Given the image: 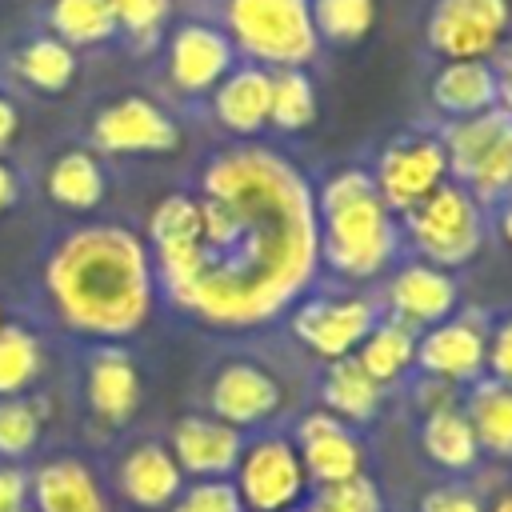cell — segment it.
Wrapping results in <instances>:
<instances>
[{"label": "cell", "mask_w": 512, "mask_h": 512, "mask_svg": "<svg viewBox=\"0 0 512 512\" xmlns=\"http://www.w3.org/2000/svg\"><path fill=\"white\" fill-rule=\"evenodd\" d=\"M488 220H492L496 236H500V240L512 248V192H508L504 200H496V204H492V216H488Z\"/></svg>", "instance_id": "obj_42"}, {"label": "cell", "mask_w": 512, "mask_h": 512, "mask_svg": "<svg viewBox=\"0 0 512 512\" xmlns=\"http://www.w3.org/2000/svg\"><path fill=\"white\" fill-rule=\"evenodd\" d=\"M40 372H44L40 336L24 324H4L0 328V400L24 396Z\"/></svg>", "instance_id": "obj_31"}, {"label": "cell", "mask_w": 512, "mask_h": 512, "mask_svg": "<svg viewBox=\"0 0 512 512\" xmlns=\"http://www.w3.org/2000/svg\"><path fill=\"white\" fill-rule=\"evenodd\" d=\"M20 200V176L0 160V216Z\"/></svg>", "instance_id": "obj_44"}, {"label": "cell", "mask_w": 512, "mask_h": 512, "mask_svg": "<svg viewBox=\"0 0 512 512\" xmlns=\"http://www.w3.org/2000/svg\"><path fill=\"white\" fill-rule=\"evenodd\" d=\"M44 192L64 212H92L108 192L104 164L92 148H64L44 172Z\"/></svg>", "instance_id": "obj_24"}, {"label": "cell", "mask_w": 512, "mask_h": 512, "mask_svg": "<svg viewBox=\"0 0 512 512\" xmlns=\"http://www.w3.org/2000/svg\"><path fill=\"white\" fill-rule=\"evenodd\" d=\"M28 508V472L20 464H0V512Z\"/></svg>", "instance_id": "obj_40"}, {"label": "cell", "mask_w": 512, "mask_h": 512, "mask_svg": "<svg viewBox=\"0 0 512 512\" xmlns=\"http://www.w3.org/2000/svg\"><path fill=\"white\" fill-rule=\"evenodd\" d=\"M76 68H80L76 48H68L64 40H56V36H48V32L24 40L20 52H16V72H20V80H24L28 88H36V92H48V96L68 92L72 80H76Z\"/></svg>", "instance_id": "obj_28"}, {"label": "cell", "mask_w": 512, "mask_h": 512, "mask_svg": "<svg viewBox=\"0 0 512 512\" xmlns=\"http://www.w3.org/2000/svg\"><path fill=\"white\" fill-rule=\"evenodd\" d=\"M48 36L68 48H96L116 36L108 0H48Z\"/></svg>", "instance_id": "obj_29"}, {"label": "cell", "mask_w": 512, "mask_h": 512, "mask_svg": "<svg viewBox=\"0 0 512 512\" xmlns=\"http://www.w3.org/2000/svg\"><path fill=\"white\" fill-rule=\"evenodd\" d=\"M460 408L476 432L480 452L496 460H512V384L480 376L476 384H468V396Z\"/></svg>", "instance_id": "obj_25"}, {"label": "cell", "mask_w": 512, "mask_h": 512, "mask_svg": "<svg viewBox=\"0 0 512 512\" xmlns=\"http://www.w3.org/2000/svg\"><path fill=\"white\" fill-rule=\"evenodd\" d=\"M220 28L228 32L236 56L268 72L308 68L320 52L308 0H224Z\"/></svg>", "instance_id": "obj_4"}, {"label": "cell", "mask_w": 512, "mask_h": 512, "mask_svg": "<svg viewBox=\"0 0 512 512\" xmlns=\"http://www.w3.org/2000/svg\"><path fill=\"white\" fill-rule=\"evenodd\" d=\"M432 108L444 120H468L496 108V72L492 60H444L428 88Z\"/></svg>", "instance_id": "obj_21"}, {"label": "cell", "mask_w": 512, "mask_h": 512, "mask_svg": "<svg viewBox=\"0 0 512 512\" xmlns=\"http://www.w3.org/2000/svg\"><path fill=\"white\" fill-rule=\"evenodd\" d=\"M384 316L408 324L412 332H424L440 320H448L452 312H460V284L448 268H436L428 260H404L380 296Z\"/></svg>", "instance_id": "obj_14"}, {"label": "cell", "mask_w": 512, "mask_h": 512, "mask_svg": "<svg viewBox=\"0 0 512 512\" xmlns=\"http://www.w3.org/2000/svg\"><path fill=\"white\" fill-rule=\"evenodd\" d=\"M212 120L236 136L252 140L268 128V96H272V72L260 64H236L212 92Z\"/></svg>", "instance_id": "obj_20"}, {"label": "cell", "mask_w": 512, "mask_h": 512, "mask_svg": "<svg viewBox=\"0 0 512 512\" xmlns=\"http://www.w3.org/2000/svg\"><path fill=\"white\" fill-rule=\"evenodd\" d=\"M184 484L188 480H184L176 456L160 440H136L116 460V488L140 512H168V504L180 496Z\"/></svg>", "instance_id": "obj_19"}, {"label": "cell", "mask_w": 512, "mask_h": 512, "mask_svg": "<svg viewBox=\"0 0 512 512\" xmlns=\"http://www.w3.org/2000/svg\"><path fill=\"white\" fill-rule=\"evenodd\" d=\"M232 484L244 512H300L312 480L300 464L296 444L280 432H264L256 440H244Z\"/></svg>", "instance_id": "obj_6"}, {"label": "cell", "mask_w": 512, "mask_h": 512, "mask_svg": "<svg viewBox=\"0 0 512 512\" xmlns=\"http://www.w3.org/2000/svg\"><path fill=\"white\" fill-rule=\"evenodd\" d=\"M108 8L116 20V32H124L140 48L156 44L172 16V0H108Z\"/></svg>", "instance_id": "obj_34"}, {"label": "cell", "mask_w": 512, "mask_h": 512, "mask_svg": "<svg viewBox=\"0 0 512 512\" xmlns=\"http://www.w3.org/2000/svg\"><path fill=\"white\" fill-rule=\"evenodd\" d=\"M416 340H420V332H412L408 324H400L392 316H380L376 328L364 336V344L352 356L380 388H392L416 368Z\"/></svg>", "instance_id": "obj_26"}, {"label": "cell", "mask_w": 512, "mask_h": 512, "mask_svg": "<svg viewBox=\"0 0 512 512\" xmlns=\"http://www.w3.org/2000/svg\"><path fill=\"white\" fill-rule=\"evenodd\" d=\"M16 128H20V112H16V104L8 96H0V152L16 140Z\"/></svg>", "instance_id": "obj_43"}, {"label": "cell", "mask_w": 512, "mask_h": 512, "mask_svg": "<svg viewBox=\"0 0 512 512\" xmlns=\"http://www.w3.org/2000/svg\"><path fill=\"white\" fill-rule=\"evenodd\" d=\"M420 512H484V500L468 484H440L428 496H420Z\"/></svg>", "instance_id": "obj_37"}, {"label": "cell", "mask_w": 512, "mask_h": 512, "mask_svg": "<svg viewBox=\"0 0 512 512\" xmlns=\"http://www.w3.org/2000/svg\"><path fill=\"white\" fill-rule=\"evenodd\" d=\"M28 512H112V504L88 460L48 456L28 472Z\"/></svg>", "instance_id": "obj_18"}, {"label": "cell", "mask_w": 512, "mask_h": 512, "mask_svg": "<svg viewBox=\"0 0 512 512\" xmlns=\"http://www.w3.org/2000/svg\"><path fill=\"white\" fill-rule=\"evenodd\" d=\"M300 512H384V496L376 488V480L356 476V480H344V484H328V488H316Z\"/></svg>", "instance_id": "obj_35"}, {"label": "cell", "mask_w": 512, "mask_h": 512, "mask_svg": "<svg viewBox=\"0 0 512 512\" xmlns=\"http://www.w3.org/2000/svg\"><path fill=\"white\" fill-rule=\"evenodd\" d=\"M292 444H296L300 464H304V472H308V480L316 488H328V484H344V480L364 476V460H368L364 440L344 420H336L324 408H312V412H304L296 420Z\"/></svg>", "instance_id": "obj_15"}, {"label": "cell", "mask_w": 512, "mask_h": 512, "mask_svg": "<svg viewBox=\"0 0 512 512\" xmlns=\"http://www.w3.org/2000/svg\"><path fill=\"white\" fill-rule=\"evenodd\" d=\"M316 200V232H320V264L348 284L380 280L400 248V220L384 208L372 172L360 164H344L312 188Z\"/></svg>", "instance_id": "obj_3"}, {"label": "cell", "mask_w": 512, "mask_h": 512, "mask_svg": "<svg viewBox=\"0 0 512 512\" xmlns=\"http://www.w3.org/2000/svg\"><path fill=\"white\" fill-rule=\"evenodd\" d=\"M20 512H28V508H20Z\"/></svg>", "instance_id": "obj_47"}, {"label": "cell", "mask_w": 512, "mask_h": 512, "mask_svg": "<svg viewBox=\"0 0 512 512\" xmlns=\"http://www.w3.org/2000/svg\"><path fill=\"white\" fill-rule=\"evenodd\" d=\"M460 388H452V384H444V380H436V376H424L420 372V380L412 384V404L424 412V416H432V412H444V408H460Z\"/></svg>", "instance_id": "obj_39"}, {"label": "cell", "mask_w": 512, "mask_h": 512, "mask_svg": "<svg viewBox=\"0 0 512 512\" xmlns=\"http://www.w3.org/2000/svg\"><path fill=\"white\" fill-rule=\"evenodd\" d=\"M368 172H372V184H376L384 208L396 220L404 212H412L420 200H428L444 180H452L440 132H428V128H412V132L392 136L376 152V164Z\"/></svg>", "instance_id": "obj_8"}, {"label": "cell", "mask_w": 512, "mask_h": 512, "mask_svg": "<svg viewBox=\"0 0 512 512\" xmlns=\"http://www.w3.org/2000/svg\"><path fill=\"white\" fill-rule=\"evenodd\" d=\"M488 512H512V488L496 492V496H492V504H488Z\"/></svg>", "instance_id": "obj_45"}, {"label": "cell", "mask_w": 512, "mask_h": 512, "mask_svg": "<svg viewBox=\"0 0 512 512\" xmlns=\"http://www.w3.org/2000/svg\"><path fill=\"white\" fill-rule=\"evenodd\" d=\"M492 72H496V108L512 120V44H504L492 60Z\"/></svg>", "instance_id": "obj_41"}, {"label": "cell", "mask_w": 512, "mask_h": 512, "mask_svg": "<svg viewBox=\"0 0 512 512\" xmlns=\"http://www.w3.org/2000/svg\"><path fill=\"white\" fill-rule=\"evenodd\" d=\"M420 448L424 456L440 468V472H452V476H464L480 464V444H476V432L464 416V408H444V412H432L424 416L420 424Z\"/></svg>", "instance_id": "obj_27"}, {"label": "cell", "mask_w": 512, "mask_h": 512, "mask_svg": "<svg viewBox=\"0 0 512 512\" xmlns=\"http://www.w3.org/2000/svg\"><path fill=\"white\" fill-rule=\"evenodd\" d=\"M4 324H8V316H4V304H0V328H4Z\"/></svg>", "instance_id": "obj_46"}, {"label": "cell", "mask_w": 512, "mask_h": 512, "mask_svg": "<svg viewBox=\"0 0 512 512\" xmlns=\"http://www.w3.org/2000/svg\"><path fill=\"white\" fill-rule=\"evenodd\" d=\"M268 124L276 132H304L316 124V84L308 68H280L272 72V96H268Z\"/></svg>", "instance_id": "obj_30"}, {"label": "cell", "mask_w": 512, "mask_h": 512, "mask_svg": "<svg viewBox=\"0 0 512 512\" xmlns=\"http://www.w3.org/2000/svg\"><path fill=\"white\" fill-rule=\"evenodd\" d=\"M148 240L124 224H80L44 256V296L56 320L96 344L136 336L156 308Z\"/></svg>", "instance_id": "obj_2"}, {"label": "cell", "mask_w": 512, "mask_h": 512, "mask_svg": "<svg viewBox=\"0 0 512 512\" xmlns=\"http://www.w3.org/2000/svg\"><path fill=\"white\" fill-rule=\"evenodd\" d=\"M44 432V408L24 396L0 400V460H20L36 448Z\"/></svg>", "instance_id": "obj_33"}, {"label": "cell", "mask_w": 512, "mask_h": 512, "mask_svg": "<svg viewBox=\"0 0 512 512\" xmlns=\"http://www.w3.org/2000/svg\"><path fill=\"white\" fill-rule=\"evenodd\" d=\"M284 408V384L260 360L232 356L208 380V416L232 428H260Z\"/></svg>", "instance_id": "obj_13"}, {"label": "cell", "mask_w": 512, "mask_h": 512, "mask_svg": "<svg viewBox=\"0 0 512 512\" xmlns=\"http://www.w3.org/2000/svg\"><path fill=\"white\" fill-rule=\"evenodd\" d=\"M92 144L108 156H164L180 144V124L148 96H120L92 120Z\"/></svg>", "instance_id": "obj_11"}, {"label": "cell", "mask_w": 512, "mask_h": 512, "mask_svg": "<svg viewBox=\"0 0 512 512\" xmlns=\"http://www.w3.org/2000/svg\"><path fill=\"white\" fill-rule=\"evenodd\" d=\"M232 68H236V48L220 24L184 20L168 32L164 72L180 96H208Z\"/></svg>", "instance_id": "obj_12"}, {"label": "cell", "mask_w": 512, "mask_h": 512, "mask_svg": "<svg viewBox=\"0 0 512 512\" xmlns=\"http://www.w3.org/2000/svg\"><path fill=\"white\" fill-rule=\"evenodd\" d=\"M380 316L384 308L368 292H328V296H300L288 312V328L296 344H304L316 360L328 364L352 356Z\"/></svg>", "instance_id": "obj_7"}, {"label": "cell", "mask_w": 512, "mask_h": 512, "mask_svg": "<svg viewBox=\"0 0 512 512\" xmlns=\"http://www.w3.org/2000/svg\"><path fill=\"white\" fill-rule=\"evenodd\" d=\"M488 376L512 384V316L488 328Z\"/></svg>", "instance_id": "obj_38"}, {"label": "cell", "mask_w": 512, "mask_h": 512, "mask_svg": "<svg viewBox=\"0 0 512 512\" xmlns=\"http://www.w3.org/2000/svg\"><path fill=\"white\" fill-rule=\"evenodd\" d=\"M168 452L176 456L184 480H232L244 452V432L208 412H188L172 424Z\"/></svg>", "instance_id": "obj_16"}, {"label": "cell", "mask_w": 512, "mask_h": 512, "mask_svg": "<svg viewBox=\"0 0 512 512\" xmlns=\"http://www.w3.org/2000/svg\"><path fill=\"white\" fill-rule=\"evenodd\" d=\"M508 136H512V120L500 108L468 116V120H444L440 144H444V156H448V176L468 184Z\"/></svg>", "instance_id": "obj_22"}, {"label": "cell", "mask_w": 512, "mask_h": 512, "mask_svg": "<svg viewBox=\"0 0 512 512\" xmlns=\"http://www.w3.org/2000/svg\"><path fill=\"white\" fill-rule=\"evenodd\" d=\"M316 40L332 48L360 44L376 24V0H308Z\"/></svg>", "instance_id": "obj_32"}, {"label": "cell", "mask_w": 512, "mask_h": 512, "mask_svg": "<svg viewBox=\"0 0 512 512\" xmlns=\"http://www.w3.org/2000/svg\"><path fill=\"white\" fill-rule=\"evenodd\" d=\"M168 512H244L232 480H188Z\"/></svg>", "instance_id": "obj_36"}, {"label": "cell", "mask_w": 512, "mask_h": 512, "mask_svg": "<svg viewBox=\"0 0 512 512\" xmlns=\"http://www.w3.org/2000/svg\"><path fill=\"white\" fill-rule=\"evenodd\" d=\"M416 364L452 388H468L488 372V320L480 312H452L416 340Z\"/></svg>", "instance_id": "obj_10"}, {"label": "cell", "mask_w": 512, "mask_h": 512, "mask_svg": "<svg viewBox=\"0 0 512 512\" xmlns=\"http://www.w3.org/2000/svg\"><path fill=\"white\" fill-rule=\"evenodd\" d=\"M512 28L508 0H436L424 24L428 48L444 60H496Z\"/></svg>", "instance_id": "obj_9"}, {"label": "cell", "mask_w": 512, "mask_h": 512, "mask_svg": "<svg viewBox=\"0 0 512 512\" xmlns=\"http://www.w3.org/2000/svg\"><path fill=\"white\" fill-rule=\"evenodd\" d=\"M156 288L208 328H260L292 312L320 272L312 180L268 144H228L196 192H168L148 216Z\"/></svg>", "instance_id": "obj_1"}, {"label": "cell", "mask_w": 512, "mask_h": 512, "mask_svg": "<svg viewBox=\"0 0 512 512\" xmlns=\"http://www.w3.org/2000/svg\"><path fill=\"white\" fill-rule=\"evenodd\" d=\"M380 404H384V388L360 368L356 356L324 364V376H320V408L324 412H332L336 420L356 428V424L376 420Z\"/></svg>", "instance_id": "obj_23"}, {"label": "cell", "mask_w": 512, "mask_h": 512, "mask_svg": "<svg viewBox=\"0 0 512 512\" xmlns=\"http://www.w3.org/2000/svg\"><path fill=\"white\" fill-rule=\"evenodd\" d=\"M144 396L140 368L124 344H96L84 368V400L96 424L104 428H124Z\"/></svg>", "instance_id": "obj_17"}, {"label": "cell", "mask_w": 512, "mask_h": 512, "mask_svg": "<svg viewBox=\"0 0 512 512\" xmlns=\"http://www.w3.org/2000/svg\"><path fill=\"white\" fill-rule=\"evenodd\" d=\"M400 236L416 260L456 272L480 256L488 236V208L460 180H444L428 200L400 216Z\"/></svg>", "instance_id": "obj_5"}]
</instances>
